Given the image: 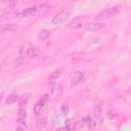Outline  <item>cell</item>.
I'll return each mask as SVG.
<instances>
[{"label": "cell", "instance_id": "cell-15", "mask_svg": "<svg viewBox=\"0 0 131 131\" xmlns=\"http://www.w3.org/2000/svg\"><path fill=\"white\" fill-rule=\"evenodd\" d=\"M49 35H50V32L48 30H41L40 33H39V38L42 41H44V40H46L49 37Z\"/></svg>", "mask_w": 131, "mask_h": 131}, {"label": "cell", "instance_id": "cell-13", "mask_svg": "<svg viewBox=\"0 0 131 131\" xmlns=\"http://www.w3.org/2000/svg\"><path fill=\"white\" fill-rule=\"evenodd\" d=\"M2 28L5 31H15V30H17V26L15 24H11V23L2 25Z\"/></svg>", "mask_w": 131, "mask_h": 131}, {"label": "cell", "instance_id": "cell-5", "mask_svg": "<svg viewBox=\"0 0 131 131\" xmlns=\"http://www.w3.org/2000/svg\"><path fill=\"white\" fill-rule=\"evenodd\" d=\"M105 27L104 24L102 23H98V21H93V23H88L85 25V28L87 31H90V32H94V31H98V30H101Z\"/></svg>", "mask_w": 131, "mask_h": 131}, {"label": "cell", "instance_id": "cell-10", "mask_svg": "<svg viewBox=\"0 0 131 131\" xmlns=\"http://www.w3.org/2000/svg\"><path fill=\"white\" fill-rule=\"evenodd\" d=\"M31 47H32V46H31V44H30L29 42H25V43H23L21 46L19 47V49H18V53H20V54H23V53H27L28 50H29Z\"/></svg>", "mask_w": 131, "mask_h": 131}, {"label": "cell", "instance_id": "cell-26", "mask_svg": "<svg viewBox=\"0 0 131 131\" xmlns=\"http://www.w3.org/2000/svg\"><path fill=\"white\" fill-rule=\"evenodd\" d=\"M6 1H9V0H1V2H3V3H4V2H6Z\"/></svg>", "mask_w": 131, "mask_h": 131}, {"label": "cell", "instance_id": "cell-8", "mask_svg": "<svg viewBox=\"0 0 131 131\" xmlns=\"http://www.w3.org/2000/svg\"><path fill=\"white\" fill-rule=\"evenodd\" d=\"M81 122H83L84 123V125H86L87 127H89V128H92L95 124H94V122H93V120L91 119V117L90 116H86V117H84L82 120H81Z\"/></svg>", "mask_w": 131, "mask_h": 131}, {"label": "cell", "instance_id": "cell-19", "mask_svg": "<svg viewBox=\"0 0 131 131\" xmlns=\"http://www.w3.org/2000/svg\"><path fill=\"white\" fill-rule=\"evenodd\" d=\"M26 116H27L26 108H25V107H19V108H18V112H17V117H18V118L26 119Z\"/></svg>", "mask_w": 131, "mask_h": 131}, {"label": "cell", "instance_id": "cell-6", "mask_svg": "<svg viewBox=\"0 0 131 131\" xmlns=\"http://www.w3.org/2000/svg\"><path fill=\"white\" fill-rule=\"evenodd\" d=\"M68 26H69L70 29L78 30V29L82 28V26H83V19H82V17H80V16L75 17V18H73L72 20L69 21V25H68Z\"/></svg>", "mask_w": 131, "mask_h": 131}, {"label": "cell", "instance_id": "cell-9", "mask_svg": "<svg viewBox=\"0 0 131 131\" xmlns=\"http://www.w3.org/2000/svg\"><path fill=\"white\" fill-rule=\"evenodd\" d=\"M46 125H47V120H46V118H41V119H39V120L37 121V124H36L38 130H43V129L46 127Z\"/></svg>", "mask_w": 131, "mask_h": 131}, {"label": "cell", "instance_id": "cell-17", "mask_svg": "<svg viewBox=\"0 0 131 131\" xmlns=\"http://www.w3.org/2000/svg\"><path fill=\"white\" fill-rule=\"evenodd\" d=\"M101 105H102L101 103H98V104L95 105V107H94V116L95 117H99L101 115V112H102V106Z\"/></svg>", "mask_w": 131, "mask_h": 131}, {"label": "cell", "instance_id": "cell-3", "mask_svg": "<svg viewBox=\"0 0 131 131\" xmlns=\"http://www.w3.org/2000/svg\"><path fill=\"white\" fill-rule=\"evenodd\" d=\"M85 82V76L82 72L80 71H76L74 73H72L71 77H70V84H71V87H74V86H77L78 84L80 83H83Z\"/></svg>", "mask_w": 131, "mask_h": 131}, {"label": "cell", "instance_id": "cell-7", "mask_svg": "<svg viewBox=\"0 0 131 131\" xmlns=\"http://www.w3.org/2000/svg\"><path fill=\"white\" fill-rule=\"evenodd\" d=\"M38 11V7L37 6H32V7H28L25 10L20 11V16L21 17H27L30 15H33L34 13H36Z\"/></svg>", "mask_w": 131, "mask_h": 131}, {"label": "cell", "instance_id": "cell-22", "mask_svg": "<svg viewBox=\"0 0 131 131\" xmlns=\"http://www.w3.org/2000/svg\"><path fill=\"white\" fill-rule=\"evenodd\" d=\"M106 117H107L110 120H114V119H116V117H117V113H116L114 110H111V111L107 113Z\"/></svg>", "mask_w": 131, "mask_h": 131}, {"label": "cell", "instance_id": "cell-25", "mask_svg": "<svg viewBox=\"0 0 131 131\" xmlns=\"http://www.w3.org/2000/svg\"><path fill=\"white\" fill-rule=\"evenodd\" d=\"M17 4V0H9V6L11 8H14Z\"/></svg>", "mask_w": 131, "mask_h": 131}, {"label": "cell", "instance_id": "cell-16", "mask_svg": "<svg viewBox=\"0 0 131 131\" xmlns=\"http://www.w3.org/2000/svg\"><path fill=\"white\" fill-rule=\"evenodd\" d=\"M56 87V83L55 80H49V84H48V91L49 93H53Z\"/></svg>", "mask_w": 131, "mask_h": 131}, {"label": "cell", "instance_id": "cell-24", "mask_svg": "<svg viewBox=\"0 0 131 131\" xmlns=\"http://www.w3.org/2000/svg\"><path fill=\"white\" fill-rule=\"evenodd\" d=\"M60 111H61L62 114H67V113H68V106H67L66 103H62V104H61V106H60Z\"/></svg>", "mask_w": 131, "mask_h": 131}, {"label": "cell", "instance_id": "cell-14", "mask_svg": "<svg viewBox=\"0 0 131 131\" xmlns=\"http://www.w3.org/2000/svg\"><path fill=\"white\" fill-rule=\"evenodd\" d=\"M48 10H50V5L47 4V3H42V4L39 5V7H38V11H39L40 13H45V12H47Z\"/></svg>", "mask_w": 131, "mask_h": 131}, {"label": "cell", "instance_id": "cell-20", "mask_svg": "<svg viewBox=\"0 0 131 131\" xmlns=\"http://www.w3.org/2000/svg\"><path fill=\"white\" fill-rule=\"evenodd\" d=\"M28 100H29V98H28L27 96L20 98V99H19V107H26V105H27V103H28Z\"/></svg>", "mask_w": 131, "mask_h": 131}, {"label": "cell", "instance_id": "cell-21", "mask_svg": "<svg viewBox=\"0 0 131 131\" xmlns=\"http://www.w3.org/2000/svg\"><path fill=\"white\" fill-rule=\"evenodd\" d=\"M64 126H66L67 130H71V129H74V128H75V124H74V123H72V121H71V120H67V121H66V124H64Z\"/></svg>", "mask_w": 131, "mask_h": 131}, {"label": "cell", "instance_id": "cell-4", "mask_svg": "<svg viewBox=\"0 0 131 131\" xmlns=\"http://www.w3.org/2000/svg\"><path fill=\"white\" fill-rule=\"evenodd\" d=\"M70 16V10H62L60 12H58L56 15L53 16L52 18V24L53 25H59L64 23Z\"/></svg>", "mask_w": 131, "mask_h": 131}, {"label": "cell", "instance_id": "cell-12", "mask_svg": "<svg viewBox=\"0 0 131 131\" xmlns=\"http://www.w3.org/2000/svg\"><path fill=\"white\" fill-rule=\"evenodd\" d=\"M17 99H18V96H17L16 94L12 93V94H10V95L7 96V98H6V100H5V103H6V104H13Z\"/></svg>", "mask_w": 131, "mask_h": 131}, {"label": "cell", "instance_id": "cell-23", "mask_svg": "<svg viewBox=\"0 0 131 131\" xmlns=\"http://www.w3.org/2000/svg\"><path fill=\"white\" fill-rule=\"evenodd\" d=\"M21 62H23L21 58L20 57H16V59H14V61H13V64H14V67H19L21 64Z\"/></svg>", "mask_w": 131, "mask_h": 131}, {"label": "cell", "instance_id": "cell-11", "mask_svg": "<svg viewBox=\"0 0 131 131\" xmlns=\"http://www.w3.org/2000/svg\"><path fill=\"white\" fill-rule=\"evenodd\" d=\"M39 54V50H38V48H36V47H31L29 50H28V52H27V55L30 57V58H33V57H36L37 55Z\"/></svg>", "mask_w": 131, "mask_h": 131}, {"label": "cell", "instance_id": "cell-1", "mask_svg": "<svg viewBox=\"0 0 131 131\" xmlns=\"http://www.w3.org/2000/svg\"><path fill=\"white\" fill-rule=\"evenodd\" d=\"M120 6L116 5V6H112L110 8H107L106 10L98 13L96 15V19H104V18H107V17H112V16H115L117 15L119 12H120Z\"/></svg>", "mask_w": 131, "mask_h": 131}, {"label": "cell", "instance_id": "cell-2", "mask_svg": "<svg viewBox=\"0 0 131 131\" xmlns=\"http://www.w3.org/2000/svg\"><path fill=\"white\" fill-rule=\"evenodd\" d=\"M48 101H49V98H48V95H45L43 98H41L34 106V113L36 116H40L42 115L45 110L47 108V104H48Z\"/></svg>", "mask_w": 131, "mask_h": 131}, {"label": "cell", "instance_id": "cell-18", "mask_svg": "<svg viewBox=\"0 0 131 131\" xmlns=\"http://www.w3.org/2000/svg\"><path fill=\"white\" fill-rule=\"evenodd\" d=\"M60 76V70H55L49 75V80H56Z\"/></svg>", "mask_w": 131, "mask_h": 131}]
</instances>
